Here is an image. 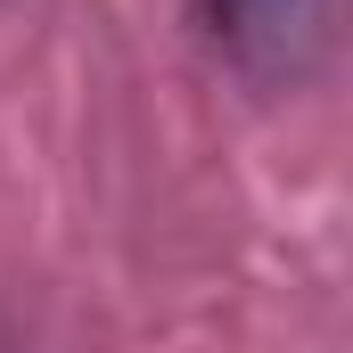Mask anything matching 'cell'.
<instances>
[{
	"mask_svg": "<svg viewBox=\"0 0 353 353\" xmlns=\"http://www.w3.org/2000/svg\"><path fill=\"white\" fill-rule=\"evenodd\" d=\"M205 25L222 41V58L263 90H296L329 58V25L337 0H205Z\"/></svg>",
	"mask_w": 353,
	"mask_h": 353,
	"instance_id": "6da1fadb",
	"label": "cell"
}]
</instances>
